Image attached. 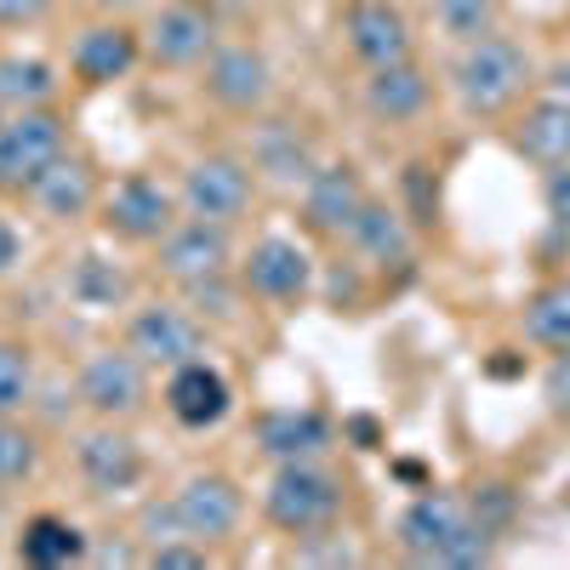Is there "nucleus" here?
Returning a JSON list of instances; mask_svg holds the SVG:
<instances>
[{"instance_id": "1", "label": "nucleus", "mask_w": 570, "mask_h": 570, "mask_svg": "<svg viewBox=\"0 0 570 570\" xmlns=\"http://www.w3.org/2000/svg\"><path fill=\"white\" fill-rule=\"evenodd\" d=\"M451 86H456V98H462L468 115L497 120V115H508L537 86V63H531V52L513 35H497L491 29L485 40H468L462 52H456Z\"/></svg>"}, {"instance_id": "5", "label": "nucleus", "mask_w": 570, "mask_h": 570, "mask_svg": "<svg viewBox=\"0 0 570 570\" xmlns=\"http://www.w3.org/2000/svg\"><path fill=\"white\" fill-rule=\"evenodd\" d=\"M98 212H104V228L115 234V240H126V246H160V234L177 223L183 200L171 195L160 177L126 171L115 188H104Z\"/></svg>"}, {"instance_id": "41", "label": "nucleus", "mask_w": 570, "mask_h": 570, "mask_svg": "<svg viewBox=\"0 0 570 570\" xmlns=\"http://www.w3.org/2000/svg\"><path fill=\"white\" fill-rule=\"evenodd\" d=\"M348 434H354V440H365L360 451H376V422H371V416H354V422H348Z\"/></svg>"}, {"instance_id": "23", "label": "nucleus", "mask_w": 570, "mask_h": 570, "mask_svg": "<svg viewBox=\"0 0 570 570\" xmlns=\"http://www.w3.org/2000/svg\"><path fill=\"white\" fill-rule=\"evenodd\" d=\"M348 246H354L360 263H371V268L411 263V228H405V212L389 206V200H371V195H365L360 217L348 223Z\"/></svg>"}, {"instance_id": "22", "label": "nucleus", "mask_w": 570, "mask_h": 570, "mask_svg": "<svg viewBox=\"0 0 570 570\" xmlns=\"http://www.w3.org/2000/svg\"><path fill=\"white\" fill-rule=\"evenodd\" d=\"M513 155H525L531 166H564L570 160V98H537L525 115L513 120Z\"/></svg>"}, {"instance_id": "31", "label": "nucleus", "mask_w": 570, "mask_h": 570, "mask_svg": "<svg viewBox=\"0 0 570 570\" xmlns=\"http://www.w3.org/2000/svg\"><path fill=\"white\" fill-rule=\"evenodd\" d=\"M35 394V348L0 337V416H18Z\"/></svg>"}, {"instance_id": "18", "label": "nucleus", "mask_w": 570, "mask_h": 570, "mask_svg": "<svg viewBox=\"0 0 570 570\" xmlns=\"http://www.w3.org/2000/svg\"><path fill=\"white\" fill-rule=\"evenodd\" d=\"M365 206V183L348 160L314 166V177L303 183V228L325 234V240H348V223Z\"/></svg>"}, {"instance_id": "10", "label": "nucleus", "mask_w": 570, "mask_h": 570, "mask_svg": "<svg viewBox=\"0 0 570 570\" xmlns=\"http://www.w3.org/2000/svg\"><path fill=\"white\" fill-rule=\"evenodd\" d=\"M217 52V18L200 0H171L142 29V58L155 69H195Z\"/></svg>"}, {"instance_id": "2", "label": "nucleus", "mask_w": 570, "mask_h": 570, "mask_svg": "<svg viewBox=\"0 0 570 570\" xmlns=\"http://www.w3.org/2000/svg\"><path fill=\"white\" fill-rule=\"evenodd\" d=\"M263 519L279 537H308L343 519V480L320 462H274V480L263 491Z\"/></svg>"}, {"instance_id": "6", "label": "nucleus", "mask_w": 570, "mask_h": 570, "mask_svg": "<svg viewBox=\"0 0 570 570\" xmlns=\"http://www.w3.org/2000/svg\"><path fill=\"white\" fill-rule=\"evenodd\" d=\"M75 400L98 422H131L149 405V365L131 348H98L75 376Z\"/></svg>"}, {"instance_id": "40", "label": "nucleus", "mask_w": 570, "mask_h": 570, "mask_svg": "<svg viewBox=\"0 0 570 570\" xmlns=\"http://www.w3.org/2000/svg\"><path fill=\"white\" fill-rule=\"evenodd\" d=\"M548 91H553V98H570V58H559L553 69H548V80H542Z\"/></svg>"}, {"instance_id": "37", "label": "nucleus", "mask_w": 570, "mask_h": 570, "mask_svg": "<svg viewBox=\"0 0 570 570\" xmlns=\"http://www.w3.org/2000/svg\"><path fill=\"white\" fill-rule=\"evenodd\" d=\"M468 508H473V519H480V525H485L491 537H497V531L508 525V519H513V497H508V485H485V491L473 497Z\"/></svg>"}, {"instance_id": "39", "label": "nucleus", "mask_w": 570, "mask_h": 570, "mask_svg": "<svg viewBox=\"0 0 570 570\" xmlns=\"http://www.w3.org/2000/svg\"><path fill=\"white\" fill-rule=\"evenodd\" d=\"M18 263H23V234L0 217V274H12Z\"/></svg>"}, {"instance_id": "25", "label": "nucleus", "mask_w": 570, "mask_h": 570, "mask_svg": "<svg viewBox=\"0 0 570 570\" xmlns=\"http://www.w3.org/2000/svg\"><path fill=\"white\" fill-rule=\"evenodd\" d=\"M428 98H434V86H428V75L405 58V63H383V69H371L365 75V109L376 120H389V126H405L428 109Z\"/></svg>"}, {"instance_id": "9", "label": "nucleus", "mask_w": 570, "mask_h": 570, "mask_svg": "<svg viewBox=\"0 0 570 570\" xmlns=\"http://www.w3.org/2000/svg\"><path fill=\"white\" fill-rule=\"evenodd\" d=\"M240 279H246V297H257L268 308H292L314 292V257H308V246L292 240V234H268V240H257L246 252Z\"/></svg>"}, {"instance_id": "13", "label": "nucleus", "mask_w": 570, "mask_h": 570, "mask_svg": "<svg viewBox=\"0 0 570 570\" xmlns=\"http://www.w3.org/2000/svg\"><path fill=\"white\" fill-rule=\"evenodd\" d=\"M206 98L228 115H263L274 98V69L257 46H217L206 58Z\"/></svg>"}, {"instance_id": "29", "label": "nucleus", "mask_w": 570, "mask_h": 570, "mask_svg": "<svg viewBox=\"0 0 570 570\" xmlns=\"http://www.w3.org/2000/svg\"><path fill=\"white\" fill-rule=\"evenodd\" d=\"M183 303L195 308L206 325H234V320H240V303H246V279H234L228 268L223 274H206V279H188L183 285Z\"/></svg>"}, {"instance_id": "14", "label": "nucleus", "mask_w": 570, "mask_h": 570, "mask_svg": "<svg viewBox=\"0 0 570 570\" xmlns=\"http://www.w3.org/2000/svg\"><path fill=\"white\" fill-rule=\"evenodd\" d=\"M75 473L98 497H120L142 480V445L120 422H98V428H86V434H75Z\"/></svg>"}, {"instance_id": "12", "label": "nucleus", "mask_w": 570, "mask_h": 570, "mask_svg": "<svg viewBox=\"0 0 570 570\" xmlns=\"http://www.w3.org/2000/svg\"><path fill=\"white\" fill-rule=\"evenodd\" d=\"M155 263L171 285H188V279H206V274H223L234 263V240H228V228L223 223H206V217H177L166 234H160V246H155Z\"/></svg>"}, {"instance_id": "36", "label": "nucleus", "mask_w": 570, "mask_h": 570, "mask_svg": "<svg viewBox=\"0 0 570 570\" xmlns=\"http://www.w3.org/2000/svg\"><path fill=\"white\" fill-rule=\"evenodd\" d=\"M542 206H548L553 228L570 234V160H564V166H548V177H542Z\"/></svg>"}, {"instance_id": "8", "label": "nucleus", "mask_w": 570, "mask_h": 570, "mask_svg": "<svg viewBox=\"0 0 570 570\" xmlns=\"http://www.w3.org/2000/svg\"><path fill=\"white\" fill-rule=\"evenodd\" d=\"M166 502L177 513V531L206 542V548L228 542L234 531H240V519H246V491L234 485L228 473H188Z\"/></svg>"}, {"instance_id": "7", "label": "nucleus", "mask_w": 570, "mask_h": 570, "mask_svg": "<svg viewBox=\"0 0 570 570\" xmlns=\"http://www.w3.org/2000/svg\"><path fill=\"white\" fill-rule=\"evenodd\" d=\"M126 348L149 371H177L206 354V320L188 303H149L126 325Z\"/></svg>"}, {"instance_id": "43", "label": "nucleus", "mask_w": 570, "mask_h": 570, "mask_svg": "<svg viewBox=\"0 0 570 570\" xmlns=\"http://www.w3.org/2000/svg\"><path fill=\"white\" fill-rule=\"evenodd\" d=\"M394 7H400V0H394Z\"/></svg>"}, {"instance_id": "42", "label": "nucleus", "mask_w": 570, "mask_h": 570, "mask_svg": "<svg viewBox=\"0 0 570 570\" xmlns=\"http://www.w3.org/2000/svg\"><path fill=\"white\" fill-rule=\"evenodd\" d=\"M0 126H7V109H0Z\"/></svg>"}, {"instance_id": "33", "label": "nucleus", "mask_w": 570, "mask_h": 570, "mask_svg": "<svg viewBox=\"0 0 570 570\" xmlns=\"http://www.w3.org/2000/svg\"><path fill=\"white\" fill-rule=\"evenodd\" d=\"M292 559H297V564H360V548H354V542H348L337 525H325V531H308V537H297Z\"/></svg>"}, {"instance_id": "16", "label": "nucleus", "mask_w": 570, "mask_h": 570, "mask_svg": "<svg viewBox=\"0 0 570 570\" xmlns=\"http://www.w3.org/2000/svg\"><path fill=\"white\" fill-rule=\"evenodd\" d=\"M252 440L268 462H320L331 451V440H337V428L314 405H268L252 422Z\"/></svg>"}, {"instance_id": "32", "label": "nucleus", "mask_w": 570, "mask_h": 570, "mask_svg": "<svg viewBox=\"0 0 570 570\" xmlns=\"http://www.w3.org/2000/svg\"><path fill=\"white\" fill-rule=\"evenodd\" d=\"M497 0H434V23L456 40V46H468V40H485L491 29H497Z\"/></svg>"}, {"instance_id": "26", "label": "nucleus", "mask_w": 570, "mask_h": 570, "mask_svg": "<svg viewBox=\"0 0 570 570\" xmlns=\"http://www.w3.org/2000/svg\"><path fill=\"white\" fill-rule=\"evenodd\" d=\"M52 91H58V69L46 63V58H0V109L18 115V109H46L52 104Z\"/></svg>"}, {"instance_id": "20", "label": "nucleus", "mask_w": 570, "mask_h": 570, "mask_svg": "<svg viewBox=\"0 0 570 570\" xmlns=\"http://www.w3.org/2000/svg\"><path fill=\"white\" fill-rule=\"evenodd\" d=\"M29 200H35L40 217H52V223H80V217L98 212L104 188H98V177H91V166L80 155H58L52 166L35 177Z\"/></svg>"}, {"instance_id": "17", "label": "nucleus", "mask_w": 570, "mask_h": 570, "mask_svg": "<svg viewBox=\"0 0 570 570\" xmlns=\"http://www.w3.org/2000/svg\"><path fill=\"white\" fill-rule=\"evenodd\" d=\"M343 40L365 69L411 58V23H405V12L394 7V0H348L343 7Z\"/></svg>"}, {"instance_id": "24", "label": "nucleus", "mask_w": 570, "mask_h": 570, "mask_svg": "<svg viewBox=\"0 0 570 570\" xmlns=\"http://www.w3.org/2000/svg\"><path fill=\"white\" fill-rule=\"evenodd\" d=\"M18 559L35 570H63V564H86L91 559V537L63 513H35L18 531Z\"/></svg>"}, {"instance_id": "15", "label": "nucleus", "mask_w": 570, "mask_h": 570, "mask_svg": "<svg viewBox=\"0 0 570 570\" xmlns=\"http://www.w3.org/2000/svg\"><path fill=\"white\" fill-rule=\"evenodd\" d=\"M166 411L177 428H188V434H206V428H217L228 411H234V389H228V376L200 354V360H188L177 371H166Z\"/></svg>"}, {"instance_id": "35", "label": "nucleus", "mask_w": 570, "mask_h": 570, "mask_svg": "<svg viewBox=\"0 0 570 570\" xmlns=\"http://www.w3.org/2000/svg\"><path fill=\"white\" fill-rule=\"evenodd\" d=\"M542 400H548V411H553L559 422H570V348H559V354L548 360V371H542Z\"/></svg>"}, {"instance_id": "4", "label": "nucleus", "mask_w": 570, "mask_h": 570, "mask_svg": "<svg viewBox=\"0 0 570 570\" xmlns=\"http://www.w3.org/2000/svg\"><path fill=\"white\" fill-rule=\"evenodd\" d=\"M177 200H183L188 217H206V223L234 228L252 212V200H257V171L240 155H200L195 166L183 171Z\"/></svg>"}, {"instance_id": "3", "label": "nucleus", "mask_w": 570, "mask_h": 570, "mask_svg": "<svg viewBox=\"0 0 570 570\" xmlns=\"http://www.w3.org/2000/svg\"><path fill=\"white\" fill-rule=\"evenodd\" d=\"M58 155H69V126L52 104L7 115V126H0V195H29L35 177Z\"/></svg>"}, {"instance_id": "19", "label": "nucleus", "mask_w": 570, "mask_h": 570, "mask_svg": "<svg viewBox=\"0 0 570 570\" xmlns=\"http://www.w3.org/2000/svg\"><path fill=\"white\" fill-rule=\"evenodd\" d=\"M137 63H142V35L126 29V23H91L69 46V69H75L80 86H115Z\"/></svg>"}, {"instance_id": "38", "label": "nucleus", "mask_w": 570, "mask_h": 570, "mask_svg": "<svg viewBox=\"0 0 570 570\" xmlns=\"http://www.w3.org/2000/svg\"><path fill=\"white\" fill-rule=\"evenodd\" d=\"M52 7H58V0H0V29H29Z\"/></svg>"}, {"instance_id": "30", "label": "nucleus", "mask_w": 570, "mask_h": 570, "mask_svg": "<svg viewBox=\"0 0 570 570\" xmlns=\"http://www.w3.org/2000/svg\"><path fill=\"white\" fill-rule=\"evenodd\" d=\"M40 473V440L35 428H23L18 416H0V491L29 485Z\"/></svg>"}, {"instance_id": "28", "label": "nucleus", "mask_w": 570, "mask_h": 570, "mask_svg": "<svg viewBox=\"0 0 570 570\" xmlns=\"http://www.w3.org/2000/svg\"><path fill=\"white\" fill-rule=\"evenodd\" d=\"M126 292H131V279H126L120 263L80 257V263L69 268V297H75L80 308H115V303H126Z\"/></svg>"}, {"instance_id": "21", "label": "nucleus", "mask_w": 570, "mask_h": 570, "mask_svg": "<svg viewBox=\"0 0 570 570\" xmlns=\"http://www.w3.org/2000/svg\"><path fill=\"white\" fill-rule=\"evenodd\" d=\"M314 137L297 120H257L252 131V171L285 183V188H303L314 177Z\"/></svg>"}, {"instance_id": "27", "label": "nucleus", "mask_w": 570, "mask_h": 570, "mask_svg": "<svg viewBox=\"0 0 570 570\" xmlns=\"http://www.w3.org/2000/svg\"><path fill=\"white\" fill-rule=\"evenodd\" d=\"M525 337L548 354L570 348V279H548L525 297Z\"/></svg>"}, {"instance_id": "11", "label": "nucleus", "mask_w": 570, "mask_h": 570, "mask_svg": "<svg viewBox=\"0 0 570 570\" xmlns=\"http://www.w3.org/2000/svg\"><path fill=\"white\" fill-rule=\"evenodd\" d=\"M473 525V508H468V497H456V491H440V485H422L411 502H405V513H400V548L416 559V564H440L445 559V548L462 537Z\"/></svg>"}, {"instance_id": "34", "label": "nucleus", "mask_w": 570, "mask_h": 570, "mask_svg": "<svg viewBox=\"0 0 570 570\" xmlns=\"http://www.w3.org/2000/svg\"><path fill=\"white\" fill-rule=\"evenodd\" d=\"M142 564L149 570H212V548L195 537H171V542H155Z\"/></svg>"}]
</instances>
